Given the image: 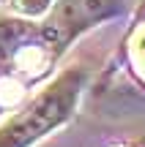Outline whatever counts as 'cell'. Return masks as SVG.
<instances>
[{"label":"cell","mask_w":145,"mask_h":147,"mask_svg":"<svg viewBox=\"0 0 145 147\" xmlns=\"http://www.w3.org/2000/svg\"><path fill=\"white\" fill-rule=\"evenodd\" d=\"M11 5L16 14L27 16V19H38L52 8V0H11Z\"/></svg>","instance_id":"obj_1"},{"label":"cell","mask_w":145,"mask_h":147,"mask_svg":"<svg viewBox=\"0 0 145 147\" xmlns=\"http://www.w3.org/2000/svg\"><path fill=\"white\" fill-rule=\"evenodd\" d=\"M134 55H137V65H140V71L145 74V30L137 36V41H134Z\"/></svg>","instance_id":"obj_2"}]
</instances>
